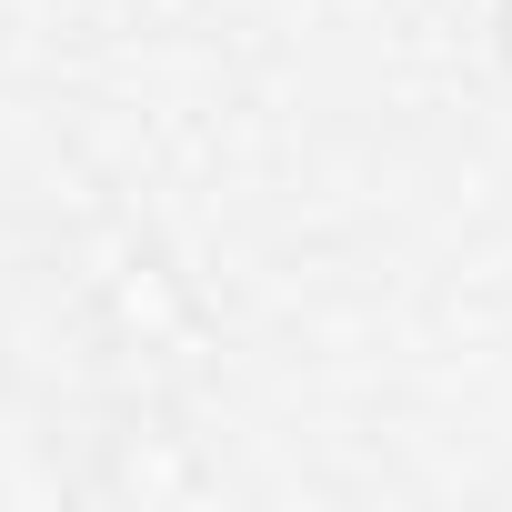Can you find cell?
<instances>
[{"mask_svg":"<svg viewBox=\"0 0 512 512\" xmlns=\"http://www.w3.org/2000/svg\"><path fill=\"white\" fill-rule=\"evenodd\" d=\"M492 51H502V71H512V0H492Z\"/></svg>","mask_w":512,"mask_h":512,"instance_id":"cell-1","label":"cell"}]
</instances>
